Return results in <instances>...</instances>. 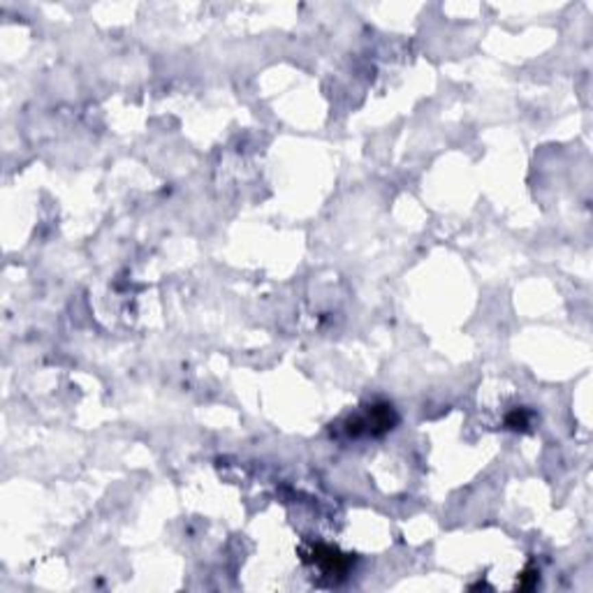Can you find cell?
Wrapping results in <instances>:
<instances>
[{
	"label": "cell",
	"mask_w": 593,
	"mask_h": 593,
	"mask_svg": "<svg viewBox=\"0 0 593 593\" xmlns=\"http://www.w3.org/2000/svg\"><path fill=\"white\" fill-rule=\"evenodd\" d=\"M313 561H317L320 566H325L329 572H332V570H334V572L343 570L346 564H348L346 556H341V554L336 552V549H332V547H317L315 552H313Z\"/></svg>",
	"instance_id": "obj_1"
}]
</instances>
